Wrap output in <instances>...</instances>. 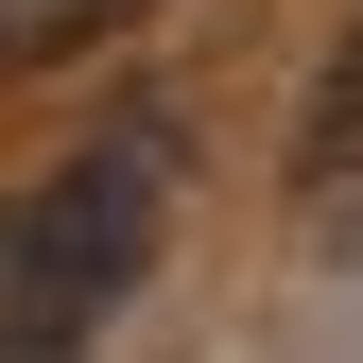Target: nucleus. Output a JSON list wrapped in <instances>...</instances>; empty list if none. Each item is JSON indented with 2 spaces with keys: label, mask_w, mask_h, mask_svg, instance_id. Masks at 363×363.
Listing matches in <instances>:
<instances>
[{
  "label": "nucleus",
  "mask_w": 363,
  "mask_h": 363,
  "mask_svg": "<svg viewBox=\"0 0 363 363\" xmlns=\"http://www.w3.org/2000/svg\"><path fill=\"white\" fill-rule=\"evenodd\" d=\"M121 18H139V0H0V86H35V69H86Z\"/></svg>",
  "instance_id": "2"
},
{
  "label": "nucleus",
  "mask_w": 363,
  "mask_h": 363,
  "mask_svg": "<svg viewBox=\"0 0 363 363\" xmlns=\"http://www.w3.org/2000/svg\"><path fill=\"white\" fill-rule=\"evenodd\" d=\"M346 173H363V18H346L329 86H311V121H294V191H346Z\"/></svg>",
  "instance_id": "3"
},
{
  "label": "nucleus",
  "mask_w": 363,
  "mask_h": 363,
  "mask_svg": "<svg viewBox=\"0 0 363 363\" xmlns=\"http://www.w3.org/2000/svg\"><path fill=\"white\" fill-rule=\"evenodd\" d=\"M156 225H173V139L156 121H121V139L52 156L35 191H0V363L86 346L121 294L156 277Z\"/></svg>",
  "instance_id": "1"
}]
</instances>
